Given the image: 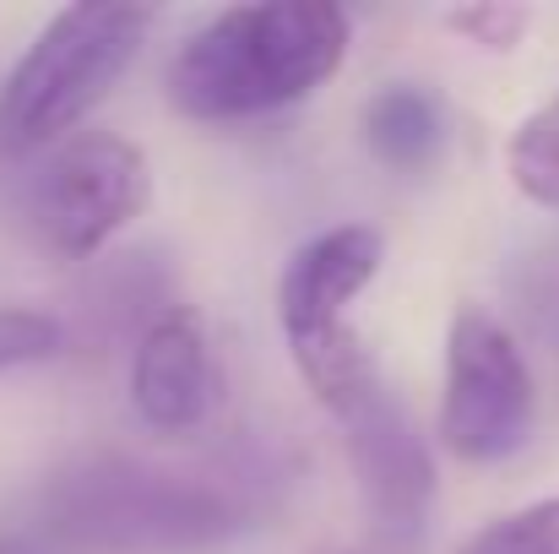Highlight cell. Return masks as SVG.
Instances as JSON below:
<instances>
[{
  "mask_svg": "<svg viewBox=\"0 0 559 554\" xmlns=\"http://www.w3.org/2000/svg\"><path fill=\"white\" fill-rule=\"evenodd\" d=\"M506 169L527 201L559 212V93L516 126V137L506 148Z\"/></svg>",
  "mask_w": 559,
  "mask_h": 554,
  "instance_id": "obj_10",
  "label": "cell"
},
{
  "mask_svg": "<svg viewBox=\"0 0 559 554\" xmlns=\"http://www.w3.org/2000/svg\"><path fill=\"white\" fill-rule=\"evenodd\" d=\"M527 22H533V11L527 5H456V11H445V27H456V33H467L473 44H489V49H511L522 33H527Z\"/></svg>",
  "mask_w": 559,
  "mask_h": 554,
  "instance_id": "obj_13",
  "label": "cell"
},
{
  "mask_svg": "<svg viewBox=\"0 0 559 554\" xmlns=\"http://www.w3.org/2000/svg\"><path fill=\"white\" fill-rule=\"evenodd\" d=\"M462 554H559V495L495 517L462 544Z\"/></svg>",
  "mask_w": 559,
  "mask_h": 554,
  "instance_id": "obj_11",
  "label": "cell"
},
{
  "mask_svg": "<svg viewBox=\"0 0 559 554\" xmlns=\"http://www.w3.org/2000/svg\"><path fill=\"white\" fill-rule=\"evenodd\" d=\"M385 261V239L370 223H337L321 228L316 239H305L277 283V316H283V338L288 354H316L326 343H337L348 332V305L374 283Z\"/></svg>",
  "mask_w": 559,
  "mask_h": 554,
  "instance_id": "obj_7",
  "label": "cell"
},
{
  "mask_svg": "<svg viewBox=\"0 0 559 554\" xmlns=\"http://www.w3.org/2000/svg\"><path fill=\"white\" fill-rule=\"evenodd\" d=\"M131 402L158 435H186L212 413V354L195 310L169 305L142 327L131 359Z\"/></svg>",
  "mask_w": 559,
  "mask_h": 554,
  "instance_id": "obj_8",
  "label": "cell"
},
{
  "mask_svg": "<svg viewBox=\"0 0 559 554\" xmlns=\"http://www.w3.org/2000/svg\"><path fill=\"white\" fill-rule=\"evenodd\" d=\"M522 310L559 349V245H549L544 256L527 261V272H522Z\"/></svg>",
  "mask_w": 559,
  "mask_h": 554,
  "instance_id": "obj_14",
  "label": "cell"
},
{
  "mask_svg": "<svg viewBox=\"0 0 559 554\" xmlns=\"http://www.w3.org/2000/svg\"><path fill=\"white\" fill-rule=\"evenodd\" d=\"M44 522L55 539L98 554H190L234 539L250 506L234 484L158 468L142 457H82L55 473L44 495Z\"/></svg>",
  "mask_w": 559,
  "mask_h": 554,
  "instance_id": "obj_2",
  "label": "cell"
},
{
  "mask_svg": "<svg viewBox=\"0 0 559 554\" xmlns=\"http://www.w3.org/2000/svg\"><path fill=\"white\" fill-rule=\"evenodd\" d=\"M533 429V369L522 343L478 305H462L445 332L440 440L462 462H506Z\"/></svg>",
  "mask_w": 559,
  "mask_h": 554,
  "instance_id": "obj_6",
  "label": "cell"
},
{
  "mask_svg": "<svg viewBox=\"0 0 559 554\" xmlns=\"http://www.w3.org/2000/svg\"><path fill=\"white\" fill-rule=\"evenodd\" d=\"M294 365L305 375V386L321 397V408L337 419L374 522L396 539H413L435 506V457H429L424 435L413 429L407 408L380 380L365 343L354 332H343L337 343L299 354Z\"/></svg>",
  "mask_w": 559,
  "mask_h": 554,
  "instance_id": "obj_4",
  "label": "cell"
},
{
  "mask_svg": "<svg viewBox=\"0 0 559 554\" xmlns=\"http://www.w3.org/2000/svg\"><path fill=\"white\" fill-rule=\"evenodd\" d=\"M348 55V11L326 0H255L206 16L169 60L186 120H255L321 93Z\"/></svg>",
  "mask_w": 559,
  "mask_h": 554,
  "instance_id": "obj_1",
  "label": "cell"
},
{
  "mask_svg": "<svg viewBox=\"0 0 559 554\" xmlns=\"http://www.w3.org/2000/svg\"><path fill=\"white\" fill-rule=\"evenodd\" d=\"M158 11L147 5H66L44 22L0 87V153L22 158L55 148L82 126L147 44Z\"/></svg>",
  "mask_w": 559,
  "mask_h": 554,
  "instance_id": "obj_3",
  "label": "cell"
},
{
  "mask_svg": "<svg viewBox=\"0 0 559 554\" xmlns=\"http://www.w3.org/2000/svg\"><path fill=\"white\" fill-rule=\"evenodd\" d=\"M153 207L147 153L126 137L87 131L49 153L38 180L27 185V223L44 250L66 261L98 256L120 228H131Z\"/></svg>",
  "mask_w": 559,
  "mask_h": 554,
  "instance_id": "obj_5",
  "label": "cell"
},
{
  "mask_svg": "<svg viewBox=\"0 0 559 554\" xmlns=\"http://www.w3.org/2000/svg\"><path fill=\"white\" fill-rule=\"evenodd\" d=\"M66 349V327L44 310H22V305H0V369L44 365Z\"/></svg>",
  "mask_w": 559,
  "mask_h": 554,
  "instance_id": "obj_12",
  "label": "cell"
},
{
  "mask_svg": "<svg viewBox=\"0 0 559 554\" xmlns=\"http://www.w3.org/2000/svg\"><path fill=\"white\" fill-rule=\"evenodd\" d=\"M365 142L370 153L396 169V175H413V169H429L445 148V109L429 87H413V82H396V87H380L370 104H365Z\"/></svg>",
  "mask_w": 559,
  "mask_h": 554,
  "instance_id": "obj_9",
  "label": "cell"
},
{
  "mask_svg": "<svg viewBox=\"0 0 559 554\" xmlns=\"http://www.w3.org/2000/svg\"><path fill=\"white\" fill-rule=\"evenodd\" d=\"M0 554H38V544L22 533H0Z\"/></svg>",
  "mask_w": 559,
  "mask_h": 554,
  "instance_id": "obj_15",
  "label": "cell"
}]
</instances>
